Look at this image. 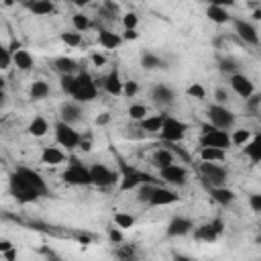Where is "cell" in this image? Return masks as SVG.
<instances>
[{
  "mask_svg": "<svg viewBox=\"0 0 261 261\" xmlns=\"http://www.w3.org/2000/svg\"><path fill=\"white\" fill-rule=\"evenodd\" d=\"M71 98L77 104H86V102H92L98 98V86L88 71H80L75 75V86H73Z\"/></svg>",
  "mask_w": 261,
  "mask_h": 261,
  "instance_id": "6da1fadb",
  "label": "cell"
},
{
  "mask_svg": "<svg viewBox=\"0 0 261 261\" xmlns=\"http://www.w3.org/2000/svg\"><path fill=\"white\" fill-rule=\"evenodd\" d=\"M206 116H208V124H212L214 128H220V130H232L234 122H237L234 112L226 106L216 104V102L206 108Z\"/></svg>",
  "mask_w": 261,
  "mask_h": 261,
  "instance_id": "7a4b0ae2",
  "label": "cell"
},
{
  "mask_svg": "<svg viewBox=\"0 0 261 261\" xmlns=\"http://www.w3.org/2000/svg\"><path fill=\"white\" fill-rule=\"evenodd\" d=\"M10 194L18 200V202H22V204H29V202H37L39 198H41V194L14 169L12 173H10Z\"/></svg>",
  "mask_w": 261,
  "mask_h": 261,
  "instance_id": "3957f363",
  "label": "cell"
},
{
  "mask_svg": "<svg viewBox=\"0 0 261 261\" xmlns=\"http://www.w3.org/2000/svg\"><path fill=\"white\" fill-rule=\"evenodd\" d=\"M61 179L65 184H71V186H90L92 184V175H90V167H86L80 159L71 157L65 171L61 173Z\"/></svg>",
  "mask_w": 261,
  "mask_h": 261,
  "instance_id": "277c9868",
  "label": "cell"
},
{
  "mask_svg": "<svg viewBox=\"0 0 261 261\" xmlns=\"http://www.w3.org/2000/svg\"><path fill=\"white\" fill-rule=\"evenodd\" d=\"M202 137H200V145L202 147H214V149H222L226 151L232 143H230V133L228 130H220L214 128L212 124H204L202 126Z\"/></svg>",
  "mask_w": 261,
  "mask_h": 261,
  "instance_id": "5b68a950",
  "label": "cell"
},
{
  "mask_svg": "<svg viewBox=\"0 0 261 261\" xmlns=\"http://www.w3.org/2000/svg\"><path fill=\"white\" fill-rule=\"evenodd\" d=\"M55 130V141L59 147H65V151H73L80 147V141H82V135L71 126V124H65V122H55L53 126Z\"/></svg>",
  "mask_w": 261,
  "mask_h": 261,
  "instance_id": "8992f818",
  "label": "cell"
},
{
  "mask_svg": "<svg viewBox=\"0 0 261 261\" xmlns=\"http://www.w3.org/2000/svg\"><path fill=\"white\" fill-rule=\"evenodd\" d=\"M90 175H92V184L98 188H110L112 184L120 181V173L110 169L104 163H92L90 165Z\"/></svg>",
  "mask_w": 261,
  "mask_h": 261,
  "instance_id": "52a82bcc",
  "label": "cell"
},
{
  "mask_svg": "<svg viewBox=\"0 0 261 261\" xmlns=\"http://www.w3.org/2000/svg\"><path fill=\"white\" fill-rule=\"evenodd\" d=\"M186 130H188L186 122H181L179 118H173V116H165V122H163V128L159 133V137L165 143H179L186 137Z\"/></svg>",
  "mask_w": 261,
  "mask_h": 261,
  "instance_id": "ba28073f",
  "label": "cell"
},
{
  "mask_svg": "<svg viewBox=\"0 0 261 261\" xmlns=\"http://www.w3.org/2000/svg\"><path fill=\"white\" fill-rule=\"evenodd\" d=\"M141 184H153V177L135 169V167H128V165H122V173H120V190L122 192H128V190H135L139 188Z\"/></svg>",
  "mask_w": 261,
  "mask_h": 261,
  "instance_id": "9c48e42d",
  "label": "cell"
},
{
  "mask_svg": "<svg viewBox=\"0 0 261 261\" xmlns=\"http://www.w3.org/2000/svg\"><path fill=\"white\" fill-rule=\"evenodd\" d=\"M200 171H202L204 179H206L210 186H214V188H222V186L226 184V179H228V171H226V167L220 165V163L202 161V163H200Z\"/></svg>",
  "mask_w": 261,
  "mask_h": 261,
  "instance_id": "30bf717a",
  "label": "cell"
},
{
  "mask_svg": "<svg viewBox=\"0 0 261 261\" xmlns=\"http://www.w3.org/2000/svg\"><path fill=\"white\" fill-rule=\"evenodd\" d=\"M222 232H224V220L222 218H212L210 222L194 228V239L204 241V243H214V241H218V237Z\"/></svg>",
  "mask_w": 261,
  "mask_h": 261,
  "instance_id": "8fae6325",
  "label": "cell"
},
{
  "mask_svg": "<svg viewBox=\"0 0 261 261\" xmlns=\"http://www.w3.org/2000/svg\"><path fill=\"white\" fill-rule=\"evenodd\" d=\"M232 27H234L237 37H239L245 45L257 47V45L261 43L259 33H257V27H255L253 22H249V20H245V18H232Z\"/></svg>",
  "mask_w": 261,
  "mask_h": 261,
  "instance_id": "7c38bea8",
  "label": "cell"
},
{
  "mask_svg": "<svg viewBox=\"0 0 261 261\" xmlns=\"http://www.w3.org/2000/svg\"><path fill=\"white\" fill-rule=\"evenodd\" d=\"M159 175L169 186H177L179 188V186H186L188 184V171L181 165H177V163H171V165L159 169Z\"/></svg>",
  "mask_w": 261,
  "mask_h": 261,
  "instance_id": "4fadbf2b",
  "label": "cell"
},
{
  "mask_svg": "<svg viewBox=\"0 0 261 261\" xmlns=\"http://www.w3.org/2000/svg\"><path fill=\"white\" fill-rule=\"evenodd\" d=\"M228 82H230L232 92H234L237 96H241L245 102L255 94V84H253L245 73H234V75L228 77Z\"/></svg>",
  "mask_w": 261,
  "mask_h": 261,
  "instance_id": "5bb4252c",
  "label": "cell"
},
{
  "mask_svg": "<svg viewBox=\"0 0 261 261\" xmlns=\"http://www.w3.org/2000/svg\"><path fill=\"white\" fill-rule=\"evenodd\" d=\"M16 171L41 194V196H47L49 194V186H47V181L43 179V175L39 173V171H35V169H31V167H27V165H18L16 167Z\"/></svg>",
  "mask_w": 261,
  "mask_h": 261,
  "instance_id": "9a60e30c",
  "label": "cell"
},
{
  "mask_svg": "<svg viewBox=\"0 0 261 261\" xmlns=\"http://www.w3.org/2000/svg\"><path fill=\"white\" fill-rule=\"evenodd\" d=\"M190 232H194V222L186 216H173L165 228L167 237H186Z\"/></svg>",
  "mask_w": 261,
  "mask_h": 261,
  "instance_id": "2e32d148",
  "label": "cell"
},
{
  "mask_svg": "<svg viewBox=\"0 0 261 261\" xmlns=\"http://www.w3.org/2000/svg\"><path fill=\"white\" fill-rule=\"evenodd\" d=\"M175 202H179L177 192H173L169 188H163V186H155V192H153V198H151L149 206H169V204H175Z\"/></svg>",
  "mask_w": 261,
  "mask_h": 261,
  "instance_id": "e0dca14e",
  "label": "cell"
},
{
  "mask_svg": "<svg viewBox=\"0 0 261 261\" xmlns=\"http://www.w3.org/2000/svg\"><path fill=\"white\" fill-rule=\"evenodd\" d=\"M82 114H84L82 112V106L77 102H73V100L61 104V108H59V120L65 122V124H71V126L82 118Z\"/></svg>",
  "mask_w": 261,
  "mask_h": 261,
  "instance_id": "ac0fdd59",
  "label": "cell"
},
{
  "mask_svg": "<svg viewBox=\"0 0 261 261\" xmlns=\"http://www.w3.org/2000/svg\"><path fill=\"white\" fill-rule=\"evenodd\" d=\"M151 100L157 106H167V104H171L175 100V92L167 84H155L151 88Z\"/></svg>",
  "mask_w": 261,
  "mask_h": 261,
  "instance_id": "d6986e66",
  "label": "cell"
},
{
  "mask_svg": "<svg viewBox=\"0 0 261 261\" xmlns=\"http://www.w3.org/2000/svg\"><path fill=\"white\" fill-rule=\"evenodd\" d=\"M210 196H212V200H214L218 206H222V208L230 206V204L237 200V194H234L230 188H226V186H222V188L210 186Z\"/></svg>",
  "mask_w": 261,
  "mask_h": 261,
  "instance_id": "ffe728a7",
  "label": "cell"
},
{
  "mask_svg": "<svg viewBox=\"0 0 261 261\" xmlns=\"http://www.w3.org/2000/svg\"><path fill=\"white\" fill-rule=\"evenodd\" d=\"M243 153L249 161L253 163H261V130L257 135H253V139L243 147Z\"/></svg>",
  "mask_w": 261,
  "mask_h": 261,
  "instance_id": "44dd1931",
  "label": "cell"
},
{
  "mask_svg": "<svg viewBox=\"0 0 261 261\" xmlns=\"http://www.w3.org/2000/svg\"><path fill=\"white\" fill-rule=\"evenodd\" d=\"M104 90L110 94V96H120L122 94V90H124V82L120 80V75H118V71L116 69H112L106 77H104Z\"/></svg>",
  "mask_w": 261,
  "mask_h": 261,
  "instance_id": "7402d4cb",
  "label": "cell"
},
{
  "mask_svg": "<svg viewBox=\"0 0 261 261\" xmlns=\"http://www.w3.org/2000/svg\"><path fill=\"white\" fill-rule=\"evenodd\" d=\"M122 41H124V39H122L118 33H114V31H108V29L98 31V43H100L104 49H118Z\"/></svg>",
  "mask_w": 261,
  "mask_h": 261,
  "instance_id": "603a6c76",
  "label": "cell"
},
{
  "mask_svg": "<svg viewBox=\"0 0 261 261\" xmlns=\"http://www.w3.org/2000/svg\"><path fill=\"white\" fill-rule=\"evenodd\" d=\"M53 67H55V71L59 75H73L77 71V61L71 59V57L61 55V57H55L53 59Z\"/></svg>",
  "mask_w": 261,
  "mask_h": 261,
  "instance_id": "cb8c5ba5",
  "label": "cell"
},
{
  "mask_svg": "<svg viewBox=\"0 0 261 261\" xmlns=\"http://www.w3.org/2000/svg\"><path fill=\"white\" fill-rule=\"evenodd\" d=\"M114 257L118 261H139V249L133 243H120L114 249Z\"/></svg>",
  "mask_w": 261,
  "mask_h": 261,
  "instance_id": "d4e9b609",
  "label": "cell"
},
{
  "mask_svg": "<svg viewBox=\"0 0 261 261\" xmlns=\"http://www.w3.org/2000/svg\"><path fill=\"white\" fill-rule=\"evenodd\" d=\"M206 16H208L214 24H226V22L232 20V16H230V14L226 12V8L220 6V4H210V6L206 8Z\"/></svg>",
  "mask_w": 261,
  "mask_h": 261,
  "instance_id": "484cf974",
  "label": "cell"
},
{
  "mask_svg": "<svg viewBox=\"0 0 261 261\" xmlns=\"http://www.w3.org/2000/svg\"><path fill=\"white\" fill-rule=\"evenodd\" d=\"M165 116L167 114H153V116H147L145 120H141L139 122V126H141V130L143 133H161V128H163V122H165Z\"/></svg>",
  "mask_w": 261,
  "mask_h": 261,
  "instance_id": "4316f807",
  "label": "cell"
},
{
  "mask_svg": "<svg viewBox=\"0 0 261 261\" xmlns=\"http://www.w3.org/2000/svg\"><path fill=\"white\" fill-rule=\"evenodd\" d=\"M41 161L47 165H59V163L67 161V155L59 147H45L41 151Z\"/></svg>",
  "mask_w": 261,
  "mask_h": 261,
  "instance_id": "83f0119b",
  "label": "cell"
},
{
  "mask_svg": "<svg viewBox=\"0 0 261 261\" xmlns=\"http://www.w3.org/2000/svg\"><path fill=\"white\" fill-rule=\"evenodd\" d=\"M27 8L37 16H49L55 10V4L51 0H35V2H29Z\"/></svg>",
  "mask_w": 261,
  "mask_h": 261,
  "instance_id": "f1b7e54d",
  "label": "cell"
},
{
  "mask_svg": "<svg viewBox=\"0 0 261 261\" xmlns=\"http://www.w3.org/2000/svg\"><path fill=\"white\" fill-rule=\"evenodd\" d=\"M27 130H29V135H33V137H45V135L49 133V122H47L43 116H35V118L29 122Z\"/></svg>",
  "mask_w": 261,
  "mask_h": 261,
  "instance_id": "f546056e",
  "label": "cell"
},
{
  "mask_svg": "<svg viewBox=\"0 0 261 261\" xmlns=\"http://www.w3.org/2000/svg\"><path fill=\"white\" fill-rule=\"evenodd\" d=\"M171 163H175V157H173V153L169 151V149H157L155 153H153V165L155 167H159V169H163V167H167V165H171Z\"/></svg>",
  "mask_w": 261,
  "mask_h": 261,
  "instance_id": "4dcf8cb0",
  "label": "cell"
},
{
  "mask_svg": "<svg viewBox=\"0 0 261 261\" xmlns=\"http://www.w3.org/2000/svg\"><path fill=\"white\" fill-rule=\"evenodd\" d=\"M49 92H51V88H49V84L43 82V80H35V82L31 84V88H29V96H31L33 100H43V98L49 96Z\"/></svg>",
  "mask_w": 261,
  "mask_h": 261,
  "instance_id": "1f68e13d",
  "label": "cell"
},
{
  "mask_svg": "<svg viewBox=\"0 0 261 261\" xmlns=\"http://www.w3.org/2000/svg\"><path fill=\"white\" fill-rule=\"evenodd\" d=\"M14 65H16L20 71H29V69H33V65H35L33 55H31L27 49L16 51V53H14Z\"/></svg>",
  "mask_w": 261,
  "mask_h": 261,
  "instance_id": "d6a6232c",
  "label": "cell"
},
{
  "mask_svg": "<svg viewBox=\"0 0 261 261\" xmlns=\"http://www.w3.org/2000/svg\"><path fill=\"white\" fill-rule=\"evenodd\" d=\"M226 157V151L222 149H214V147H202L200 149V159L202 161H208V163H218Z\"/></svg>",
  "mask_w": 261,
  "mask_h": 261,
  "instance_id": "836d02e7",
  "label": "cell"
},
{
  "mask_svg": "<svg viewBox=\"0 0 261 261\" xmlns=\"http://www.w3.org/2000/svg\"><path fill=\"white\" fill-rule=\"evenodd\" d=\"M141 65H143L145 69H159V67H165V61H163L159 55H155V53H151V51H145V53L141 55Z\"/></svg>",
  "mask_w": 261,
  "mask_h": 261,
  "instance_id": "e575fe53",
  "label": "cell"
},
{
  "mask_svg": "<svg viewBox=\"0 0 261 261\" xmlns=\"http://www.w3.org/2000/svg\"><path fill=\"white\" fill-rule=\"evenodd\" d=\"M251 139H253V133L249 128H234V130H230V143L237 145V147H245Z\"/></svg>",
  "mask_w": 261,
  "mask_h": 261,
  "instance_id": "d590c367",
  "label": "cell"
},
{
  "mask_svg": "<svg viewBox=\"0 0 261 261\" xmlns=\"http://www.w3.org/2000/svg\"><path fill=\"white\" fill-rule=\"evenodd\" d=\"M153 192H155V184H141L137 188V200L141 204H149L153 198Z\"/></svg>",
  "mask_w": 261,
  "mask_h": 261,
  "instance_id": "8d00e7d4",
  "label": "cell"
},
{
  "mask_svg": "<svg viewBox=\"0 0 261 261\" xmlns=\"http://www.w3.org/2000/svg\"><path fill=\"white\" fill-rule=\"evenodd\" d=\"M114 224L118 228H133L135 226V216L130 212H116L114 214Z\"/></svg>",
  "mask_w": 261,
  "mask_h": 261,
  "instance_id": "74e56055",
  "label": "cell"
},
{
  "mask_svg": "<svg viewBox=\"0 0 261 261\" xmlns=\"http://www.w3.org/2000/svg\"><path fill=\"white\" fill-rule=\"evenodd\" d=\"M218 69H220L222 73H228V77H230V75L237 73L239 65H237V61H234L232 57H220V59H218Z\"/></svg>",
  "mask_w": 261,
  "mask_h": 261,
  "instance_id": "f35d334b",
  "label": "cell"
},
{
  "mask_svg": "<svg viewBox=\"0 0 261 261\" xmlns=\"http://www.w3.org/2000/svg\"><path fill=\"white\" fill-rule=\"evenodd\" d=\"M61 41L67 47H80L82 45V33H77V31H65V33H61Z\"/></svg>",
  "mask_w": 261,
  "mask_h": 261,
  "instance_id": "ab89813d",
  "label": "cell"
},
{
  "mask_svg": "<svg viewBox=\"0 0 261 261\" xmlns=\"http://www.w3.org/2000/svg\"><path fill=\"white\" fill-rule=\"evenodd\" d=\"M128 116L133 118V120H137V122H141V120H145L149 114H147V106L145 104H130L128 106Z\"/></svg>",
  "mask_w": 261,
  "mask_h": 261,
  "instance_id": "60d3db41",
  "label": "cell"
},
{
  "mask_svg": "<svg viewBox=\"0 0 261 261\" xmlns=\"http://www.w3.org/2000/svg\"><path fill=\"white\" fill-rule=\"evenodd\" d=\"M186 94H188L190 98H196V100H204V98H206V88H204L202 84L194 82V84H190V86L186 88Z\"/></svg>",
  "mask_w": 261,
  "mask_h": 261,
  "instance_id": "b9f144b4",
  "label": "cell"
},
{
  "mask_svg": "<svg viewBox=\"0 0 261 261\" xmlns=\"http://www.w3.org/2000/svg\"><path fill=\"white\" fill-rule=\"evenodd\" d=\"M71 22H73V29L77 33H84L86 29H90V18L86 14H73L71 16Z\"/></svg>",
  "mask_w": 261,
  "mask_h": 261,
  "instance_id": "7bdbcfd3",
  "label": "cell"
},
{
  "mask_svg": "<svg viewBox=\"0 0 261 261\" xmlns=\"http://www.w3.org/2000/svg\"><path fill=\"white\" fill-rule=\"evenodd\" d=\"M14 63V55L8 47H0V69H8Z\"/></svg>",
  "mask_w": 261,
  "mask_h": 261,
  "instance_id": "ee69618b",
  "label": "cell"
},
{
  "mask_svg": "<svg viewBox=\"0 0 261 261\" xmlns=\"http://www.w3.org/2000/svg\"><path fill=\"white\" fill-rule=\"evenodd\" d=\"M59 86H61V90H63L65 94L71 96L73 86H75V75H59Z\"/></svg>",
  "mask_w": 261,
  "mask_h": 261,
  "instance_id": "f6af8a7d",
  "label": "cell"
},
{
  "mask_svg": "<svg viewBox=\"0 0 261 261\" xmlns=\"http://www.w3.org/2000/svg\"><path fill=\"white\" fill-rule=\"evenodd\" d=\"M137 24H139V16H137L135 12H126V14L122 16V27H124V31H135Z\"/></svg>",
  "mask_w": 261,
  "mask_h": 261,
  "instance_id": "bcb514c9",
  "label": "cell"
},
{
  "mask_svg": "<svg viewBox=\"0 0 261 261\" xmlns=\"http://www.w3.org/2000/svg\"><path fill=\"white\" fill-rule=\"evenodd\" d=\"M106 232H108V239H110L114 245L124 243V237H122V232H120V228H118V226H116V228H114V226H108V230H106Z\"/></svg>",
  "mask_w": 261,
  "mask_h": 261,
  "instance_id": "7dc6e473",
  "label": "cell"
},
{
  "mask_svg": "<svg viewBox=\"0 0 261 261\" xmlns=\"http://www.w3.org/2000/svg\"><path fill=\"white\" fill-rule=\"evenodd\" d=\"M249 208L257 214H261V194L255 192V194H249Z\"/></svg>",
  "mask_w": 261,
  "mask_h": 261,
  "instance_id": "c3c4849f",
  "label": "cell"
},
{
  "mask_svg": "<svg viewBox=\"0 0 261 261\" xmlns=\"http://www.w3.org/2000/svg\"><path fill=\"white\" fill-rule=\"evenodd\" d=\"M137 92H139V84H137V82H133V80L124 82V90H122V94H124V96L133 98V96H135Z\"/></svg>",
  "mask_w": 261,
  "mask_h": 261,
  "instance_id": "681fc988",
  "label": "cell"
},
{
  "mask_svg": "<svg viewBox=\"0 0 261 261\" xmlns=\"http://www.w3.org/2000/svg\"><path fill=\"white\" fill-rule=\"evenodd\" d=\"M214 100H216V104L226 106V102H228V92H226L224 88H216V92H214Z\"/></svg>",
  "mask_w": 261,
  "mask_h": 261,
  "instance_id": "f907efd6",
  "label": "cell"
},
{
  "mask_svg": "<svg viewBox=\"0 0 261 261\" xmlns=\"http://www.w3.org/2000/svg\"><path fill=\"white\" fill-rule=\"evenodd\" d=\"M77 149L90 151V149H92V137H90V135H82V141H80V147H77Z\"/></svg>",
  "mask_w": 261,
  "mask_h": 261,
  "instance_id": "816d5d0a",
  "label": "cell"
},
{
  "mask_svg": "<svg viewBox=\"0 0 261 261\" xmlns=\"http://www.w3.org/2000/svg\"><path fill=\"white\" fill-rule=\"evenodd\" d=\"M92 63L96 67H102V65H106V57L102 53H92Z\"/></svg>",
  "mask_w": 261,
  "mask_h": 261,
  "instance_id": "f5cc1de1",
  "label": "cell"
},
{
  "mask_svg": "<svg viewBox=\"0 0 261 261\" xmlns=\"http://www.w3.org/2000/svg\"><path fill=\"white\" fill-rule=\"evenodd\" d=\"M259 104H261V94H253V96L247 100V106H249L251 110H255Z\"/></svg>",
  "mask_w": 261,
  "mask_h": 261,
  "instance_id": "db71d44e",
  "label": "cell"
},
{
  "mask_svg": "<svg viewBox=\"0 0 261 261\" xmlns=\"http://www.w3.org/2000/svg\"><path fill=\"white\" fill-rule=\"evenodd\" d=\"M108 122H110V114H108V112H102V114L96 116V124H98V126H104V124H108Z\"/></svg>",
  "mask_w": 261,
  "mask_h": 261,
  "instance_id": "11a10c76",
  "label": "cell"
},
{
  "mask_svg": "<svg viewBox=\"0 0 261 261\" xmlns=\"http://www.w3.org/2000/svg\"><path fill=\"white\" fill-rule=\"evenodd\" d=\"M10 249H14L12 243H10L8 239H2V241H0V253H6V251H10Z\"/></svg>",
  "mask_w": 261,
  "mask_h": 261,
  "instance_id": "9f6ffc18",
  "label": "cell"
},
{
  "mask_svg": "<svg viewBox=\"0 0 261 261\" xmlns=\"http://www.w3.org/2000/svg\"><path fill=\"white\" fill-rule=\"evenodd\" d=\"M2 257H4V261H16V247L6 251V253H2Z\"/></svg>",
  "mask_w": 261,
  "mask_h": 261,
  "instance_id": "6f0895ef",
  "label": "cell"
},
{
  "mask_svg": "<svg viewBox=\"0 0 261 261\" xmlns=\"http://www.w3.org/2000/svg\"><path fill=\"white\" fill-rule=\"evenodd\" d=\"M104 6H106V10H108L112 16L118 12V4H116V2H104Z\"/></svg>",
  "mask_w": 261,
  "mask_h": 261,
  "instance_id": "680465c9",
  "label": "cell"
},
{
  "mask_svg": "<svg viewBox=\"0 0 261 261\" xmlns=\"http://www.w3.org/2000/svg\"><path fill=\"white\" fill-rule=\"evenodd\" d=\"M43 253L47 255V259H49V261H63V259H61L59 255H55V253H53L51 249H43Z\"/></svg>",
  "mask_w": 261,
  "mask_h": 261,
  "instance_id": "91938a15",
  "label": "cell"
},
{
  "mask_svg": "<svg viewBox=\"0 0 261 261\" xmlns=\"http://www.w3.org/2000/svg\"><path fill=\"white\" fill-rule=\"evenodd\" d=\"M137 37H139L137 31H124V35H122V39H126V41H133V39H137Z\"/></svg>",
  "mask_w": 261,
  "mask_h": 261,
  "instance_id": "94428289",
  "label": "cell"
},
{
  "mask_svg": "<svg viewBox=\"0 0 261 261\" xmlns=\"http://www.w3.org/2000/svg\"><path fill=\"white\" fill-rule=\"evenodd\" d=\"M173 261H196V259H192L188 255H173Z\"/></svg>",
  "mask_w": 261,
  "mask_h": 261,
  "instance_id": "6125c7cd",
  "label": "cell"
},
{
  "mask_svg": "<svg viewBox=\"0 0 261 261\" xmlns=\"http://www.w3.org/2000/svg\"><path fill=\"white\" fill-rule=\"evenodd\" d=\"M253 20H261V4L253 10Z\"/></svg>",
  "mask_w": 261,
  "mask_h": 261,
  "instance_id": "be15d7a7",
  "label": "cell"
}]
</instances>
